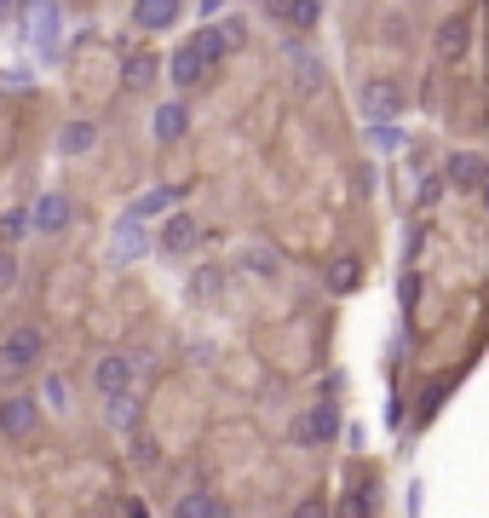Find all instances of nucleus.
Segmentation results:
<instances>
[{"mask_svg":"<svg viewBox=\"0 0 489 518\" xmlns=\"http://www.w3.org/2000/svg\"><path fill=\"white\" fill-rule=\"evenodd\" d=\"M41 352H47V334L35 329V323H18V329L0 340V380L29 375V369L41 363Z\"/></svg>","mask_w":489,"mask_h":518,"instance_id":"f257e3e1","label":"nucleus"},{"mask_svg":"<svg viewBox=\"0 0 489 518\" xmlns=\"http://www.w3.org/2000/svg\"><path fill=\"white\" fill-rule=\"evenodd\" d=\"M133 375H139V357H133V352H104L93 363V392H98V398H116V392L133 386Z\"/></svg>","mask_w":489,"mask_h":518,"instance_id":"f03ea898","label":"nucleus"},{"mask_svg":"<svg viewBox=\"0 0 489 518\" xmlns=\"http://www.w3.org/2000/svg\"><path fill=\"white\" fill-rule=\"evenodd\" d=\"M334 432H340V409H334V398H323V403H311L300 421H294V444L317 449V444H328Z\"/></svg>","mask_w":489,"mask_h":518,"instance_id":"7ed1b4c3","label":"nucleus"},{"mask_svg":"<svg viewBox=\"0 0 489 518\" xmlns=\"http://www.w3.org/2000/svg\"><path fill=\"white\" fill-rule=\"evenodd\" d=\"M35 426H41V403L35 398H0V438L6 444L35 438Z\"/></svg>","mask_w":489,"mask_h":518,"instance_id":"20e7f679","label":"nucleus"},{"mask_svg":"<svg viewBox=\"0 0 489 518\" xmlns=\"http://www.w3.org/2000/svg\"><path fill=\"white\" fill-rule=\"evenodd\" d=\"M150 248V236H144V219L133 208L116 219V236H110V265H133V259Z\"/></svg>","mask_w":489,"mask_h":518,"instance_id":"39448f33","label":"nucleus"},{"mask_svg":"<svg viewBox=\"0 0 489 518\" xmlns=\"http://www.w3.org/2000/svg\"><path fill=\"white\" fill-rule=\"evenodd\" d=\"M70 196L64 190H47V196H35V208H29V231H41V236H58L64 225H70Z\"/></svg>","mask_w":489,"mask_h":518,"instance_id":"423d86ee","label":"nucleus"},{"mask_svg":"<svg viewBox=\"0 0 489 518\" xmlns=\"http://www.w3.org/2000/svg\"><path fill=\"white\" fill-rule=\"evenodd\" d=\"M432 47H438V58H443V64H461V58H466V47H472V18H466V12L443 18V24H438V35H432Z\"/></svg>","mask_w":489,"mask_h":518,"instance_id":"0eeeda50","label":"nucleus"},{"mask_svg":"<svg viewBox=\"0 0 489 518\" xmlns=\"http://www.w3.org/2000/svg\"><path fill=\"white\" fill-rule=\"evenodd\" d=\"M29 41H35L41 58H58V52H64V41H58V6H52V0L29 6Z\"/></svg>","mask_w":489,"mask_h":518,"instance_id":"6e6552de","label":"nucleus"},{"mask_svg":"<svg viewBox=\"0 0 489 518\" xmlns=\"http://www.w3.org/2000/svg\"><path fill=\"white\" fill-rule=\"evenodd\" d=\"M484 173H489L484 156H472V150H455V156L443 162V185H449V190H478V185H484Z\"/></svg>","mask_w":489,"mask_h":518,"instance_id":"1a4fd4ad","label":"nucleus"},{"mask_svg":"<svg viewBox=\"0 0 489 518\" xmlns=\"http://www.w3.org/2000/svg\"><path fill=\"white\" fill-rule=\"evenodd\" d=\"M185 12V0H133V29L156 35V29H173Z\"/></svg>","mask_w":489,"mask_h":518,"instance_id":"9d476101","label":"nucleus"},{"mask_svg":"<svg viewBox=\"0 0 489 518\" xmlns=\"http://www.w3.org/2000/svg\"><path fill=\"white\" fill-rule=\"evenodd\" d=\"M397 110H403V87L397 81H369L363 87V116L369 121H397Z\"/></svg>","mask_w":489,"mask_h":518,"instance_id":"9b49d317","label":"nucleus"},{"mask_svg":"<svg viewBox=\"0 0 489 518\" xmlns=\"http://www.w3.org/2000/svg\"><path fill=\"white\" fill-rule=\"evenodd\" d=\"M196 236H202V225H196L190 213H173V219H167V231H162V254L167 259H185L190 248H196Z\"/></svg>","mask_w":489,"mask_h":518,"instance_id":"f8f14e48","label":"nucleus"},{"mask_svg":"<svg viewBox=\"0 0 489 518\" xmlns=\"http://www.w3.org/2000/svg\"><path fill=\"white\" fill-rule=\"evenodd\" d=\"M185 127H190L185 98H173V104H162V110H156V144H179V139H185Z\"/></svg>","mask_w":489,"mask_h":518,"instance_id":"ddd939ff","label":"nucleus"},{"mask_svg":"<svg viewBox=\"0 0 489 518\" xmlns=\"http://www.w3.org/2000/svg\"><path fill=\"white\" fill-rule=\"evenodd\" d=\"M93 144H98V127H93V121H70V127L58 133V150H64V156H87Z\"/></svg>","mask_w":489,"mask_h":518,"instance_id":"4468645a","label":"nucleus"},{"mask_svg":"<svg viewBox=\"0 0 489 518\" xmlns=\"http://www.w3.org/2000/svg\"><path fill=\"white\" fill-rule=\"evenodd\" d=\"M219 288H225V271H219V265H202V271L190 277V300H196V306H208Z\"/></svg>","mask_w":489,"mask_h":518,"instance_id":"2eb2a0df","label":"nucleus"},{"mask_svg":"<svg viewBox=\"0 0 489 518\" xmlns=\"http://www.w3.org/2000/svg\"><path fill=\"white\" fill-rule=\"evenodd\" d=\"M363 283V265H357V259H334V265H328V288H334V294H351V288Z\"/></svg>","mask_w":489,"mask_h":518,"instance_id":"dca6fc26","label":"nucleus"},{"mask_svg":"<svg viewBox=\"0 0 489 518\" xmlns=\"http://www.w3.org/2000/svg\"><path fill=\"white\" fill-rule=\"evenodd\" d=\"M121 81H127L133 93H144V87L156 81V58H150V52H133V58H127V70H121Z\"/></svg>","mask_w":489,"mask_h":518,"instance_id":"f3484780","label":"nucleus"},{"mask_svg":"<svg viewBox=\"0 0 489 518\" xmlns=\"http://www.w3.org/2000/svg\"><path fill=\"white\" fill-rule=\"evenodd\" d=\"M173 202H179V190H173V185H156V190H144L139 202H133V213H139V219H150V213L173 208Z\"/></svg>","mask_w":489,"mask_h":518,"instance_id":"a211bd4d","label":"nucleus"},{"mask_svg":"<svg viewBox=\"0 0 489 518\" xmlns=\"http://www.w3.org/2000/svg\"><path fill=\"white\" fill-rule=\"evenodd\" d=\"M213 29H219V47L225 52H236L242 41H248V18H236V12L231 18H213Z\"/></svg>","mask_w":489,"mask_h":518,"instance_id":"6ab92c4d","label":"nucleus"},{"mask_svg":"<svg viewBox=\"0 0 489 518\" xmlns=\"http://www.w3.org/2000/svg\"><path fill=\"white\" fill-rule=\"evenodd\" d=\"M173 513H179V518H213V513H219V501H213V495H202V490H196V495H185V501H179Z\"/></svg>","mask_w":489,"mask_h":518,"instance_id":"aec40b11","label":"nucleus"},{"mask_svg":"<svg viewBox=\"0 0 489 518\" xmlns=\"http://www.w3.org/2000/svg\"><path fill=\"white\" fill-rule=\"evenodd\" d=\"M317 18H323V0H294L288 6V24L294 29H317Z\"/></svg>","mask_w":489,"mask_h":518,"instance_id":"412c9836","label":"nucleus"},{"mask_svg":"<svg viewBox=\"0 0 489 518\" xmlns=\"http://www.w3.org/2000/svg\"><path fill=\"white\" fill-rule=\"evenodd\" d=\"M294 70H300L305 93H317V87H323V64H317V58H305V52H300V58H294Z\"/></svg>","mask_w":489,"mask_h":518,"instance_id":"4be33fe9","label":"nucleus"},{"mask_svg":"<svg viewBox=\"0 0 489 518\" xmlns=\"http://www.w3.org/2000/svg\"><path fill=\"white\" fill-rule=\"evenodd\" d=\"M12 283H18V254H12V248H0V294H6Z\"/></svg>","mask_w":489,"mask_h":518,"instance_id":"5701e85b","label":"nucleus"},{"mask_svg":"<svg viewBox=\"0 0 489 518\" xmlns=\"http://www.w3.org/2000/svg\"><path fill=\"white\" fill-rule=\"evenodd\" d=\"M29 231V213H0V236L12 242V236H24Z\"/></svg>","mask_w":489,"mask_h":518,"instance_id":"b1692460","label":"nucleus"},{"mask_svg":"<svg viewBox=\"0 0 489 518\" xmlns=\"http://www.w3.org/2000/svg\"><path fill=\"white\" fill-rule=\"evenodd\" d=\"M133 461H139V467H156V444H150V438H133Z\"/></svg>","mask_w":489,"mask_h":518,"instance_id":"393cba45","label":"nucleus"},{"mask_svg":"<svg viewBox=\"0 0 489 518\" xmlns=\"http://www.w3.org/2000/svg\"><path fill=\"white\" fill-rule=\"evenodd\" d=\"M438 196H443V179H426V185H420V208H432Z\"/></svg>","mask_w":489,"mask_h":518,"instance_id":"a878e982","label":"nucleus"},{"mask_svg":"<svg viewBox=\"0 0 489 518\" xmlns=\"http://www.w3.org/2000/svg\"><path fill=\"white\" fill-rule=\"evenodd\" d=\"M47 403H52V409H64V403H70V398H64V380H58V375L47 380Z\"/></svg>","mask_w":489,"mask_h":518,"instance_id":"bb28decb","label":"nucleus"},{"mask_svg":"<svg viewBox=\"0 0 489 518\" xmlns=\"http://www.w3.org/2000/svg\"><path fill=\"white\" fill-rule=\"evenodd\" d=\"M288 6H294V0H265V12H271L277 24H288Z\"/></svg>","mask_w":489,"mask_h":518,"instance_id":"cd10ccee","label":"nucleus"},{"mask_svg":"<svg viewBox=\"0 0 489 518\" xmlns=\"http://www.w3.org/2000/svg\"><path fill=\"white\" fill-rule=\"evenodd\" d=\"M12 12H18V0H0V29L12 24Z\"/></svg>","mask_w":489,"mask_h":518,"instance_id":"c85d7f7f","label":"nucleus"},{"mask_svg":"<svg viewBox=\"0 0 489 518\" xmlns=\"http://www.w3.org/2000/svg\"><path fill=\"white\" fill-rule=\"evenodd\" d=\"M484 202H489V173H484Z\"/></svg>","mask_w":489,"mask_h":518,"instance_id":"c756f323","label":"nucleus"},{"mask_svg":"<svg viewBox=\"0 0 489 518\" xmlns=\"http://www.w3.org/2000/svg\"><path fill=\"white\" fill-rule=\"evenodd\" d=\"M24 6H41V0H24Z\"/></svg>","mask_w":489,"mask_h":518,"instance_id":"7c9ffc66","label":"nucleus"}]
</instances>
